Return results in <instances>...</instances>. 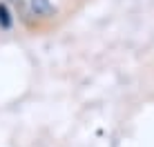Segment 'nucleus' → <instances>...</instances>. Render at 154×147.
<instances>
[{
    "label": "nucleus",
    "mask_w": 154,
    "mask_h": 147,
    "mask_svg": "<svg viewBox=\"0 0 154 147\" xmlns=\"http://www.w3.org/2000/svg\"><path fill=\"white\" fill-rule=\"evenodd\" d=\"M29 14L36 18H51L54 4H51V0H29Z\"/></svg>",
    "instance_id": "obj_1"
},
{
    "label": "nucleus",
    "mask_w": 154,
    "mask_h": 147,
    "mask_svg": "<svg viewBox=\"0 0 154 147\" xmlns=\"http://www.w3.org/2000/svg\"><path fill=\"white\" fill-rule=\"evenodd\" d=\"M11 27H14V14H11V9H9V4L0 0V29L9 31Z\"/></svg>",
    "instance_id": "obj_2"
}]
</instances>
